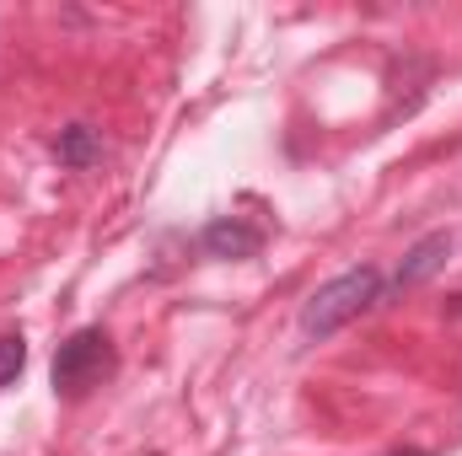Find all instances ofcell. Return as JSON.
I'll return each instance as SVG.
<instances>
[{"instance_id": "obj_3", "label": "cell", "mask_w": 462, "mask_h": 456, "mask_svg": "<svg viewBox=\"0 0 462 456\" xmlns=\"http://www.w3.org/2000/svg\"><path fill=\"white\" fill-rule=\"evenodd\" d=\"M447 258H452V231H430V236H420V242L403 252V263H398V274H393V290L403 296V290L425 285L430 274L447 269Z\"/></svg>"}, {"instance_id": "obj_4", "label": "cell", "mask_w": 462, "mask_h": 456, "mask_svg": "<svg viewBox=\"0 0 462 456\" xmlns=\"http://www.w3.org/2000/svg\"><path fill=\"white\" fill-rule=\"evenodd\" d=\"M199 247H205V258H258L263 252V231L247 226L242 215H216L199 231Z\"/></svg>"}, {"instance_id": "obj_6", "label": "cell", "mask_w": 462, "mask_h": 456, "mask_svg": "<svg viewBox=\"0 0 462 456\" xmlns=\"http://www.w3.org/2000/svg\"><path fill=\"white\" fill-rule=\"evenodd\" d=\"M27 370V339L22 333H0V387H11Z\"/></svg>"}, {"instance_id": "obj_7", "label": "cell", "mask_w": 462, "mask_h": 456, "mask_svg": "<svg viewBox=\"0 0 462 456\" xmlns=\"http://www.w3.org/2000/svg\"><path fill=\"white\" fill-rule=\"evenodd\" d=\"M393 456H430V451H414V446H398Z\"/></svg>"}, {"instance_id": "obj_1", "label": "cell", "mask_w": 462, "mask_h": 456, "mask_svg": "<svg viewBox=\"0 0 462 456\" xmlns=\"http://www.w3.org/2000/svg\"><path fill=\"white\" fill-rule=\"evenodd\" d=\"M382 269H371V263H360V269H345L339 279H328L323 290H312V301L301 306V317H296V339L301 343H328L339 328H349L360 312H371L376 301H382Z\"/></svg>"}, {"instance_id": "obj_5", "label": "cell", "mask_w": 462, "mask_h": 456, "mask_svg": "<svg viewBox=\"0 0 462 456\" xmlns=\"http://www.w3.org/2000/svg\"><path fill=\"white\" fill-rule=\"evenodd\" d=\"M54 161H60L65 172H87V167H97V161H103V134H97L92 123H65L60 140H54Z\"/></svg>"}, {"instance_id": "obj_2", "label": "cell", "mask_w": 462, "mask_h": 456, "mask_svg": "<svg viewBox=\"0 0 462 456\" xmlns=\"http://www.w3.org/2000/svg\"><path fill=\"white\" fill-rule=\"evenodd\" d=\"M114 365H118V354L103 328H76L70 339L54 349V392L60 397H87L92 387H103L114 376Z\"/></svg>"}]
</instances>
